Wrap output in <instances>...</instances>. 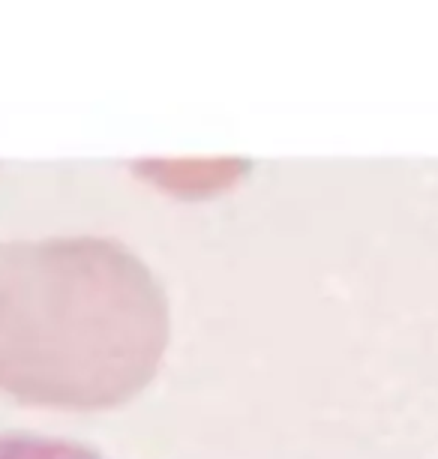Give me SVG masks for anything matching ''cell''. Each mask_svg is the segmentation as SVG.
<instances>
[{
	"mask_svg": "<svg viewBox=\"0 0 438 459\" xmlns=\"http://www.w3.org/2000/svg\"><path fill=\"white\" fill-rule=\"evenodd\" d=\"M0 459H106L73 438L39 432H0Z\"/></svg>",
	"mask_w": 438,
	"mask_h": 459,
	"instance_id": "cell-1",
	"label": "cell"
}]
</instances>
